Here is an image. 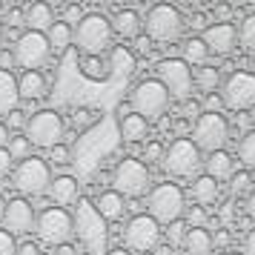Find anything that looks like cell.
I'll return each mask as SVG.
<instances>
[{
	"mask_svg": "<svg viewBox=\"0 0 255 255\" xmlns=\"http://www.w3.org/2000/svg\"><path fill=\"white\" fill-rule=\"evenodd\" d=\"M23 23L29 26V32H43L55 23V14H52V6L49 3H32L23 12Z\"/></svg>",
	"mask_w": 255,
	"mask_h": 255,
	"instance_id": "cell-27",
	"label": "cell"
},
{
	"mask_svg": "<svg viewBox=\"0 0 255 255\" xmlns=\"http://www.w3.org/2000/svg\"><path fill=\"white\" fill-rule=\"evenodd\" d=\"M0 43H3V23H0Z\"/></svg>",
	"mask_w": 255,
	"mask_h": 255,
	"instance_id": "cell-58",
	"label": "cell"
},
{
	"mask_svg": "<svg viewBox=\"0 0 255 255\" xmlns=\"http://www.w3.org/2000/svg\"><path fill=\"white\" fill-rule=\"evenodd\" d=\"M81 75L89 81H109V66L104 58H81Z\"/></svg>",
	"mask_w": 255,
	"mask_h": 255,
	"instance_id": "cell-32",
	"label": "cell"
},
{
	"mask_svg": "<svg viewBox=\"0 0 255 255\" xmlns=\"http://www.w3.org/2000/svg\"><path fill=\"white\" fill-rule=\"evenodd\" d=\"M184 115H189V118H198V115H201V106H198L195 101H184Z\"/></svg>",
	"mask_w": 255,
	"mask_h": 255,
	"instance_id": "cell-50",
	"label": "cell"
},
{
	"mask_svg": "<svg viewBox=\"0 0 255 255\" xmlns=\"http://www.w3.org/2000/svg\"><path fill=\"white\" fill-rule=\"evenodd\" d=\"M169 92L163 89V83L158 78H146L140 81L132 92H129V109L140 115L143 121H158V118L166 115L169 109Z\"/></svg>",
	"mask_w": 255,
	"mask_h": 255,
	"instance_id": "cell-4",
	"label": "cell"
},
{
	"mask_svg": "<svg viewBox=\"0 0 255 255\" xmlns=\"http://www.w3.org/2000/svg\"><path fill=\"white\" fill-rule=\"evenodd\" d=\"M98 121V112L95 109H75V115H72V127L78 129V132H83V129H89Z\"/></svg>",
	"mask_w": 255,
	"mask_h": 255,
	"instance_id": "cell-37",
	"label": "cell"
},
{
	"mask_svg": "<svg viewBox=\"0 0 255 255\" xmlns=\"http://www.w3.org/2000/svg\"><path fill=\"white\" fill-rule=\"evenodd\" d=\"M72 230H75V238L81 241V247L89 255H106L109 253V227H106V221L101 218V212L95 209V204L89 198H81V201L75 204Z\"/></svg>",
	"mask_w": 255,
	"mask_h": 255,
	"instance_id": "cell-1",
	"label": "cell"
},
{
	"mask_svg": "<svg viewBox=\"0 0 255 255\" xmlns=\"http://www.w3.org/2000/svg\"><path fill=\"white\" fill-rule=\"evenodd\" d=\"M46 40L52 52H66L72 46V26L66 20H55V23L46 29Z\"/></svg>",
	"mask_w": 255,
	"mask_h": 255,
	"instance_id": "cell-29",
	"label": "cell"
},
{
	"mask_svg": "<svg viewBox=\"0 0 255 255\" xmlns=\"http://www.w3.org/2000/svg\"><path fill=\"white\" fill-rule=\"evenodd\" d=\"M192 26H195V29H207V23H204V14H192Z\"/></svg>",
	"mask_w": 255,
	"mask_h": 255,
	"instance_id": "cell-56",
	"label": "cell"
},
{
	"mask_svg": "<svg viewBox=\"0 0 255 255\" xmlns=\"http://www.w3.org/2000/svg\"><path fill=\"white\" fill-rule=\"evenodd\" d=\"M253 75H255V60H253Z\"/></svg>",
	"mask_w": 255,
	"mask_h": 255,
	"instance_id": "cell-60",
	"label": "cell"
},
{
	"mask_svg": "<svg viewBox=\"0 0 255 255\" xmlns=\"http://www.w3.org/2000/svg\"><path fill=\"white\" fill-rule=\"evenodd\" d=\"M49 89H52V81L43 72H23L17 78V92L23 101H40L49 95Z\"/></svg>",
	"mask_w": 255,
	"mask_h": 255,
	"instance_id": "cell-19",
	"label": "cell"
},
{
	"mask_svg": "<svg viewBox=\"0 0 255 255\" xmlns=\"http://www.w3.org/2000/svg\"><path fill=\"white\" fill-rule=\"evenodd\" d=\"M63 132H66V124H63V118L55 109H37V112H32L23 129L29 143L37 146V149H52V146L63 143Z\"/></svg>",
	"mask_w": 255,
	"mask_h": 255,
	"instance_id": "cell-7",
	"label": "cell"
},
{
	"mask_svg": "<svg viewBox=\"0 0 255 255\" xmlns=\"http://www.w3.org/2000/svg\"><path fill=\"white\" fill-rule=\"evenodd\" d=\"M49 58H52V49H49V40L43 32H29L26 29L12 46V60L17 69L40 72V66H46Z\"/></svg>",
	"mask_w": 255,
	"mask_h": 255,
	"instance_id": "cell-10",
	"label": "cell"
},
{
	"mask_svg": "<svg viewBox=\"0 0 255 255\" xmlns=\"http://www.w3.org/2000/svg\"><path fill=\"white\" fill-rule=\"evenodd\" d=\"M149 43H152V40H149V37H146V35H138V37H135V46H138V52H149Z\"/></svg>",
	"mask_w": 255,
	"mask_h": 255,
	"instance_id": "cell-51",
	"label": "cell"
},
{
	"mask_svg": "<svg viewBox=\"0 0 255 255\" xmlns=\"http://www.w3.org/2000/svg\"><path fill=\"white\" fill-rule=\"evenodd\" d=\"M192 83H195L201 92H215L218 89V83H221V69L218 66H201V69L192 75Z\"/></svg>",
	"mask_w": 255,
	"mask_h": 255,
	"instance_id": "cell-31",
	"label": "cell"
},
{
	"mask_svg": "<svg viewBox=\"0 0 255 255\" xmlns=\"http://www.w3.org/2000/svg\"><path fill=\"white\" fill-rule=\"evenodd\" d=\"M17 255H40V247L32 241H23V244H17Z\"/></svg>",
	"mask_w": 255,
	"mask_h": 255,
	"instance_id": "cell-46",
	"label": "cell"
},
{
	"mask_svg": "<svg viewBox=\"0 0 255 255\" xmlns=\"http://www.w3.org/2000/svg\"><path fill=\"white\" fill-rule=\"evenodd\" d=\"M0 255H17V241H14V235L0 227Z\"/></svg>",
	"mask_w": 255,
	"mask_h": 255,
	"instance_id": "cell-42",
	"label": "cell"
},
{
	"mask_svg": "<svg viewBox=\"0 0 255 255\" xmlns=\"http://www.w3.org/2000/svg\"><path fill=\"white\" fill-rule=\"evenodd\" d=\"M20 104V92H17V78L9 69H0V115L14 112Z\"/></svg>",
	"mask_w": 255,
	"mask_h": 255,
	"instance_id": "cell-24",
	"label": "cell"
},
{
	"mask_svg": "<svg viewBox=\"0 0 255 255\" xmlns=\"http://www.w3.org/2000/svg\"><path fill=\"white\" fill-rule=\"evenodd\" d=\"M109 78H118V81H127V78H132L135 75V55L129 52L127 46H112V52H109Z\"/></svg>",
	"mask_w": 255,
	"mask_h": 255,
	"instance_id": "cell-20",
	"label": "cell"
},
{
	"mask_svg": "<svg viewBox=\"0 0 255 255\" xmlns=\"http://www.w3.org/2000/svg\"><path fill=\"white\" fill-rule=\"evenodd\" d=\"M155 75H158V81L163 83V89L169 92L172 101H181V104L189 101V95H192V89H195V83H192V69H189L181 58L158 60Z\"/></svg>",
	"mask_w": 255,
	"mask_h": 255,
	"instance_id": "cell-13",
	"label": "cell"
},
{
	"mask_svg": "<svg viewBox=\"0 0 255 255\" xmlns=\"http://www.w3.org/2000/svg\"><path fill=\"white\" fill-rule=\"evenodd\" d=\"M35 218L37 212L32 207V201L23 195L12 198L6 207H3V230L9 235H26V232H35Z\"/></svg>",
	"mask_w": 255,
	"mask_h": 255,
	"instance_id": "cell-16",
	"label": "cell"
},
{
	"mask_svg": "<svg viewBox=\"0 0 255 255\" xmlns=\"http://www.w3.org/2000/svg\"><path fill=\"white\" fill-rule=\"evenodd\" d=\"M140 161L146 163H161L163 161V143L161 140H146V146H143V158Z\"/></svg>",
	"mask_w": 255,
	"mask_h": 255,
	"instance_id": "cell-38",
	"label": "cell"
},
{
	"mask_svg": "<svg viewBox=\"0 0 255 255\" xmlns=\"http://www.w3.org/2000/svg\"><path fill=\"white\" fill-rule=\"evenodd\" d=\"M6 149H9V155H12L14 161L20 163V161H26V158H29V152H32V143H29V138H26L23 132H17L14 138H9Z\"/></svg>",
	"mask_w": 255,
	"mask_h": 255,
	"instance_id": "cell-35",
	"label": "cell"
},
{
	"mask_svg": "<svg viewBox=\"0 0 255 255\" xmlns=\"http://www.w3.org/2000/svg\"><path fill=\"white\" fill-rule=\"evenodd\" d=\"M46 192H49V198H52L60 209L81 201V184H78V178H75V175H55Z\"/></svg>",
	"mask_w": 255,
	"mask_h": 255,
	"instance_id": "cell-18",
	"label": "cell"
},
{
	"mask_svg": "<svg viewBox=\"0 0 255 255\" xmlns=\"http://www.w3.org/2000/svg\"><path fill=\"white\" fill-rule=\"evenodd\" d=\"M26 121H29V118H26V112H20V109H14V112H9V115H6V129H9V132H23L26 129Z\"/></svg>",
	"mask_w": 255,
	"mask_h": 255,
	"instance_id": "cell-41",
	"label": "cell"
},
{
	"mask_svg": "<svg viewBox=\"0 0 255 255\" xmlns=\"http://www.w3.org/2000/svg\"><path fill=\"white\" fill-rule=\"evenodd\" d=\"M247 212H250V218L255 221V189L250 192V198H247Z\"/></svg>",
	"mask_w": 255,
	"mask_h": 255,
	"instance_id": "cell-54",
	"label": "cell"
},
{
	"mask_svg": "<svg viewBox=\"0 0 255 255\" xmlns=\"http://www.w3.org/2000/svg\"><path fill=\"white\" fill-rule=\"evenodd\" d=\"M112 184H115V192L121 198H140L149 192L152 186V175L149 166L138 158H124V161L115 166L112 172Z\"/></svg>",
	"mask_w": 255,
	"mask_h": 255,
	"instance_id": "cell-9",
	"label": "cell"
},
{
	"mask_svg": "<svg viewBox=\"0 0 255 255\" xmlns=\"http://www.w3.org/2000/svg\"><path fill=\"white\" fill-rule=\"evenodd\" d=\"M221 104L232 112H247L255 106V75L253 72H232L221 86Z\"/></svg>",
	"mask_w": 255,
	"mask_h": 255,
	"instance_id": "cell-15",
	"label": "cell"
},
{
	"mask_svg": "<svg viewBox=\"0 0 255 255\" xmlns=\"http://www.w3.org/2000/svg\"><path fill=\"white\" fill-rule=\"evenodd\" d=\"M9 138H12V135H9V129H6V124H3V121H0V149H6Z\"/></svg>",
	"mask_w": 255,
	"mask_h": 255,
	"instance_id": "cell-53",
	"label": "cell"
},
{
	"mask_svg": "<svg viewBox=\"0 0 255 255\" xmlns=\"http://www.w3.org/2000/svg\"><path fill=\"white\" fill-rule=\"evenodd\" d=\"M186 227L184 221H175V224H169L166 227V238H169V244H184V238H186Z\"/></svg>",
	"mask_w": 255,
	"mask_h": 255,
	"instance_id": "cell-40",
	"label": "cell"
},
{
	"mask_svg": "<svg viewBox=\"0 0 255 255\" xmlns=\"http://www.w3.org/2000/svg\"><path fill=\"white\" fill-rule=\"evenodd\" d=\"M184 250H186V255H209L212 253V232H209L207 227L186 230Z\"/></svg>",
	"mask_w": 255,
	"mask_h": 255,
	"instance_id": "cell-28",
	"label": "cell"
},
{
	"mask_svg": "<svg viewBox=\"0 0 255 255\" xmlns=\"http://www.w3.org/2000/svg\"><path fill=\"white\" fill-rule=\"evenodd\" d=\"M227 255H244V253H227Z\"/></svg>",
	"mask_w": 255,
	"mask_h": 255,
	"instance_id": "cell-59",
	"label": "cell"
},
{
	"mask_svg": "<svg viewBox=\"0 0 255 255\" xmlns=\"http://www.w3.org/2000/svg\"><path fill=\"white\" fill-rule=\"evenodd\" d=\"M204 166H207L209 178H215V181H224V178H232V172H235V158H232L227 149H218V152H209L207 161H204Z\"/></svg>",
	"mask_w": 255,
	"mask_h": 255,
	"instance_id": "cell-23",
	"label": "cell"
},
{
	"mask_svg": "<svg viewBox=\"0 0 255 255\" xmlns=\"http://www.w3.org/2000/svg\"><path fill=\"white\" fill-rule=\"evenodd\" d=\"M204 46H207L209 55H218V58H230L235 46H238V29L232 23H212L204 29Z\"/></svg>",
	"mask_w": 255,
	"mask_h": 255,
	"instance_id": "cell-17",
	"label": "cell"
},
{
	"mask_svg": "<svg viewBox=\"0 0 255 255\" xmlns=\"http://www.w3.org/2000/svg\"><path fill=\"white\" fill-rule=\"evenodd\" d=\"M118 129H121V138L127 140V143H140V140L149 138V121H143L135 112H129V115L121 118Z\"/></svg>",
	"mask_w": 255,
	"mask_h": 255,
	"instance_id": "cell-25",
	"label": "cell"
},
{
	"mask_svg": "<svg viewBox=\"0 0 255 255\" xmlns=\"http://www.w3.org/2000/svg\"><path fill=\"white\" fill-rule=\"evenodd\" d=\"M192 198H195L198 207H212L221 198V184L215 178H209V175H198L192 181Z\"/></svg>",
	"mask_w": 255,
	"mask_h": 255,
	"instance_id": "cell-26",
	"label": "cell"
},
{
	"mask_svg": "<svg viewBox=\"0 0 255 255\" xmlns=\"http://www.w3.org/2000/svg\"><path fill=\"white\" fill-rule=\"evenodd\" d=\"M95 209L101 212V218L109 224V221H121L124 212H127V198H121L115 189H106L101 192V198L95 201Z\"/></svg>",
	"mask_w": 255,
	"mask_h": 255,
	"instance_id": "cell-22",
	"label": "cell"
},
{
	"mask_svg": "<svg viewBox=\"0 0 255 255\" xmlns=\"http://www.w3.org/2000/svg\"><path fill=\"white\" fill-rule=\"evenodd\" d=\"M238 158H241V163L247 166V172L255 169V129H250L241 138V143H238Z\"/></svg>",
	"mask_w": 255,
	"mask_h": 255,
	"instance_id": "cell-33",
	"label": "cell"
},
{
	"mask_svg": "<svg viewBox=\"0 0 255 255\" xmlns=\"http://www.w3.org/2000/svg\"><path fill=\"white\" fill-rule=\"evenodd\" d=\"M244 255H255V230H250L244 238Z\"/></svg>",
	"mask_w": 255,
	"mask_h": 255,
	"instance_id": "cell-47",
	"label": "cell"
},
{
	"mask_svg": "<svg viewBox=\"0 0 255 255\" xmlns=\"http://www.w3.org/2000/svg\"><path fill=\"white\" fill-rule=\"evenodd\" d=\"M109 23H112V35L132 40V37L140 35V29H143V17H140L135 9H121V12H115V20H109Z\"/></svg>",
	"mask_w": 255,
	"mask_h": 255,
	"instance_id": "cell-21",
	"label": "cell"
},
{
	"mask_svg": "<svg viewBox=\"0 0 255 255\" xmlns=\"http://www.w3.org/2000/svg\"><path fill=\"white\" fill-rule=\"evenodd\" d=\"M55 255H78V250H75L72 244H63V247H58V253Z\"/></svg>",
	"mask_w": 255,
	"mask_h": 255,
	"instance_id": "cell-55",
	"label": "cell"
},
{
	"mask_svg": "<svg viewBox=\"0 0 255 255\" xmlns=\"http://www.w3.org/2000/svg\"><path fill=\"white\" fill-rule=\"evenodd\" d=\"M207 106H209L207 112H218V109H221L224 104H221V98H218V95H209V98H207Z\"/></svg>",
	"mask_w": 255,
	"mask_h": 255,
	"instance_id": "cell-52",
	"label": "cell"
},
{
	"mask_svg": "<svg viewBox=\"0 0 255 255\" xmlns=\"http://www.w3.org/2000/svg\"><path fill=\"white\" fill-rule=\"evenodd\" d=\"M207 224V212H204V207H189L186 209V227L189 230H195V227H204Z\"/></svg>",
	"mask_w": 255,
	"mask_h": 255,
	"instance_id": "cell-39",
	"label": "cell"
},
{
	"mask_svg": "<svg viewBox=\"0 0 255 255\" xmlns=\"http://www.w3.org/2000/svg\"><path fill=\"white\" fill-rule=\"evenodd\" d=\"M230 14H232V9H230V6H215V17H218L215 23H230V20H227Z\"/></svg>",
	"mask_w": 255,
	"mask_h": 255,
	"instance_id": "cell-48",
	"label": "cell"
},
{
	"mask_svg": "<svg viewBox=\"0 0 255 255\" xmlns=\"http://www.w3.org/2000/svg\"><path fill=\"white\" fill-rule=\"evenodd\" d=\"M52 178L55 175H52L49 161L37 158V155H29L26 161L14 163V169H12V186L17 192H23V198L43 195L49 189V184H52Z\"/></svg>",
	"mask_w": 255,
	"mask_h": 255,
	"instance_id": "cell-5",
	"label": "cell"
},
{
	"mask_svg": "<svg viewBox=\"0 0 255 255\" xmlns=\"http://www.w3.org/2000/svg\"><path fill=\"white\" fill-rule=\"evenodd\" d=\"M230 189H232V195H250V192L255 189V186H253V175L247 172V169H241V172H232Z\"/></svg>",
	"mask_w": 255,
	"mask_h": 255,
	"instance_id": "cell-36",
	"label": "cell"
},
{
	"mask_svg": "<svg viewBox=\"0 0 255 255\" xmlns=\"http://www.w3.org/2000/svg\"><path fill=\"white\" fill-rule=\"evenodd\" d=\"M146 207H149V218H155L158 224H175V221L184 218L186 212V198L184 189L172 181H163V184H155L149 189V198H146Z\"/></svg>",
	"mask_w": 255,
	"mask_h": 255,
	"instance_id": "cell-3",
	"label": "cell"
},
{
	"mask_svg": "<svg viewBox=\"0 0 255 255\" xmlns=\"http://www.w3.org/2000/svg\"><path fill=\"white\" fill-rule=\"evenodd\" d=\"M49 163H55V166L69 163V149H66V143H58V146L49 149Z\"/></svg>",
	"mask_w": 255,
	"mask_h": 255,
	"instance_id": "cell-43",
	"label": "cell"
},
{
	"mask_svg": "<svg viewBox=\"0 0 255 255\" xmlns=\"http://www.w3.org/2000/svg\"><path fill=\"white\" fill-rule=\"evenodd\" d=\"M163 169L172 178H198L201 166H204V155L198 149L192 138H175L166 149H163Z\"/></svg>",
	"mask_w": 255,
	"mask_h": 255,
	"instance_id": "cell-6",
	"label": "cell"
},
{
	"mask_svg": "<svg viewBox=\"0 0 255 255\" xmlns=\"http://www.w3.org/2000/svg\"><path fill=\"white\" fill-rule=\"evenodd\" d=\"M181 52H184V63L186 66H207V58H209V52L207 46H204V40L201 37H189V40H184V46H181Z\"/></svg>",
	"mask_w": 255,
	"mask_h": 255,
	"instance_id": "cell-30",
	"label": "cell"
},
{
	"mask_svg": "<svg viewBox=\"0 0 255 255\" xmlns=\"http://www.w3.org/2000/svg\"><path fill=\"white\" fill-rule=\"evenodd\" d=\"M124 241L129 253H155L161 244V224L149 218L146 212L132 215L124 227Z\"/></svg>",
	"mask_w": 255,
	"mask_h": 255,
	"instance_id": "cell-14",
	"label": "cell"
},
{
	"mask_svg": "<svg viewBox=\"0 0 255 255\" xmlns=\"http://www.w3.org/2000/svg\"><path fill=\"white\" fill-rule=\"evenodd\" d=\"M227 244H230V232L218 230V232H215V238H212V247H227Z\"/></svg>",
	"mask_w": 255,
	"mask_h": 255,
	"instance_id": "cell-49",
	"label": "cell"
},
{
	"mask_svg": "<svg viewBox=\"0 0 255 255\" xmlns=\"http://www.w3.org/2000/svg\"><path fill=\"white\" fill-rule=\"evenodd\" d=\"M106 255H132V253H129L127 247H115V250H109Z\"/></svg>",
	"mask_w": 255,
	"mask_h": 255,
	"instance_id": "cell-57",
	"label": "cell"
},
{
	"mask_svg": "<svg viewBox=\"0 0 255 255\" xmlns=\"http://www.w3.org/2000/svg\"><path fill=\"white\" fill-rule=\"evenodd\" d=\"M14 158L9 155V149H0V175H12Z\"/></svg>",
	"mask_w": 255,
	"mask_h": 255,
	"instance_id": "cell-44",
	"label": "cell"
},
{
	"mask_svg": "<svg viewBox=\"0 0 255 255\" xmlns=\"http://www.w3.org/2000/svg\"><path fill=\"white\" fill-rule=\"evenodd\" d=\"M238 40H241V46L250 55H255V12L247 14L241 20V26H238Z\"/></svg>",
	"mask_w": 255,
	"mask_h": 255,
	"instance_id": "cell-34",
	"label": "cell"
},
{
	"mask_svg": "<svg viewBox=\"0 0 255 255\" xmlns=\"http://www.w3.org/2000/svg\"><path fill=\"white\" fill-rule=\"evenodd\" d=\"M35 232H37V238H40V244H46V247H63L75 235L72 215L60 207H46L43 212H37Z\"/></svg>",
	"mask_w": 255,
	"mask_h": 255,
	"instance_id": "cell-12",
	"label": "cell"
},
{
	"mask_svg": "<svg viewBox=\"0 0 255 255\" xmlns=\"http://www.w3.org/2000/svg\"><path fill=\"white\" fill-rule=\"evenodd\" d=\"M6 26H9V29H20V26H23V12H20V9H9Z\"/></svg>",
	"mask_w": 255,
	"mask_h": 255,
	"instance_id": "cell-45",
	"label": "cell"
},
{
	"mask_svg": "<svg viewBox=\"0 0 255 255\" xmlns=\"http://www.w3.org/2000/svg\"><path fill=\"white\" fill-rule=\"evenodd\" d=\"M230 140V124L221 112H201L192 127V143L201 152H218Z\"/></svg>",
	"mask_w": 255,
	"mask_h": 255,
	"instance_id": "cell-11",
	"label": "cell"
},
{
	"mask_svg": "<svg viewBox=\"0 0 255 255\" xmlns=\"http://www.w3.org/2000/svg\"><path fill=\"white\" fill-rule=\"evenodd\" d=\"M184 14L178 12L169 3H158L152 6L146 17H143V29H146V37L155 40V43H175L178 37L184 35Z\"/></svg>",
	"mask_w": 255,
	"mask_h": 255,
	"instance_id": "cell-8",
	"label": "cell"
},
{
	"mask_svg": "<svg viewBox=\"0 0 255 255\" xmlns=\"http://www.w3.org/2000/svg\"><path fill=\"white\" fill-rule=\"evenodd\" d=\"M72 43L78 46L81 58H101L112 46V23L101 12L83 14V20L72 29Z\"/></svg>",
	"mask_w": 255,
	"mask_h": 255,
	"instance_id": "cell-2",
	"label": "cell"
}]
</instances>
